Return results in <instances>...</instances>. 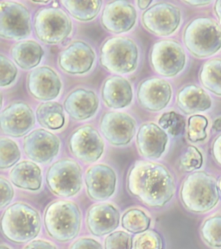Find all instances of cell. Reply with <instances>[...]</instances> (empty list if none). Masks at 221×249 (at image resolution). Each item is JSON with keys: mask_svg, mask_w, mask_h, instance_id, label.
Listing matches in <instances>:
<instances>
[{"mask_svg": "<svg viewBox=\"0 0 221 249\" xmlns=\"http://www.w3.org/2000/svg\"><path fill=\"white\" fill-rule=\"evenodd\" d=\"M62 142L57 135L44 128L32 130L24 137L23 152L36 163H50L60 152Z\"/></svg>", "mask_w": 221, "mask_h": 249, "instance_id": "18", "label": "cell"}, {"mask_svg": "<svg viewBox=\"0 0 221 249\" xmlns=\"http://www.w3.org/2000/svg\"><path fill=\"white\" fill-rule=\"evenodd\" d=\"M137 7L139 8L141 11H146L148 8L150 7L152 4H153V1H144V0H138L136 2Z\"/></svg>", "mask_w": 221, "mask_h": 249, "instance_id": "45", "label": "cell"}, {"mask_svg": "<svg viewBox=\"0 0 221 249\" xmlns=\"http://www.w3.org/2000/svg\"><path fill=\"white\" fill-rule=\"evenodd\" d=\"M86 194L93 201H106L115 194L118 176L112 166L96 163L90 166L85 174Z\"/></svg>", "mask_w": 221, "mask_h": 249, "instance_id": "20", "label": "cell"}, {"mask_svg": "<svg viewBox=\"0 0 221 249\" xmlns=\"http://www.w3.org/2000/svg\"><path fill=\"white\" fill-rule=\"evenodd\" d=\"M217 185L218 191H219V194H220V196H221V176L217 180Z\"/></svg>", "mask_w": 221, "mask_h": 249, "instance_id": "48", "label": "cell"}, {"mask_svg": "<svg viewBox=\"0 0 221 249\" xmlns=\"http://www.w3.org/2000/svg\"><path fill=\"white\" fill-rule=\"evenodd\" d=\"M212 155L215 162L221 166V134L216 137L212 144Z\"/></svg>", "mask_w": 221, "mask_h": 249, "instance_id": "43", "label": "cell"}, {"mask_svg": "<svg viewBox=\"0 0 221 249\" xmlns=\"http://www.w3.org/2000/svg\"><path fill=\"white\" fill-rule=\"evenodd\" d=\"M132 249H164V243L158 232L147 230L133 238Z\"/></svg>", "mask_w": 221, "mask_h": 249, "instance_id": "36", "label": "cell"}, {"mask_svg": "<svg viewBox=\"0 0 221 249\" xmlns=\"http://www.w3.org/2000/svg\"><path fill=\"white\" fill-rule=\"evenodd\" d=\"M61 4L73 18L82 23L91 22L97 18L101 11L103 2L94 1H73L62 0Z\"/></svg>", "mask_w": 221, "mask_h": 249, "instance_id": "29", "label": "cell"}, {"mask_svg": "<svg viewBox=\"0 0 221 249\" xmlns=\"http://www.w3.org/2000/svg\"><path fill=\"white\" fill-rule=\"evenodd\" d=\"M202 240L212 249H221V214L206 218L201 227Z\"/></svg>", "mask_w": 221, "mask_h": 249, "instance_id": "32", "label": "cell"}, {"mask_svg": "<svg viewBox=\"0 0 221 249\" xmlns=\"http://www.w3.org/2000/svg\"><path fill=\"white\" fill-rule=\"evenodd\" d=\"M152 70L163 78H173L183 72L187 63L183 45L174 39H162L155 42L149 54Z\"/></svg>", "mask_w": 221, "mask_h": 249, "instance_id": "9", "label": "cell"}, {"mask_svg": "<svg viewBox=\"0 0 221 249\" xmlns=\"http://www.w3.org/2000/svg\"><path fill=\"white\" fill-rule=\"evenodd\" d=\"M180 198L187 210L194 214H205L220 202L217 180L206 171H194L184 179Z\"/></svg>", "mask_w": 221, "mask_h": 249, "instance_id": "2", "label": "cell"}, {"mask_svg": "<svg viewBox=\"0 0 221 249\" xmlns=\"http://www.w3.org/2000/svg\"><path fill=\"white\" fill-rule=\"evenodd\" d=\"M137 17L136 7L131 2L125 0L110 1L102 10L101 24L111 34H126L136 26Z\"/></svg>", "mask_w": 221, "mask_h": 249, "instance_id": "16", "label": "cell"}, {"mask_svg": "<svg viewBox=\"0 0 221 249\" xmlns=\"http://www.w3.org/2000/svg\"><path fill=\"white\" fill-rule=\"evenodd\" d=\"M183 3L190 6L194 7H202V6H206L211 4V1H206V0H200V1H183Z\"/></svg>", "mask_w": 221, "mask_h": 249, "instance_id": "44", "label": "cell"}, {"mask_svg": "<svg viewBox=\"0 0 221 249\" xmlns=\"http://www.w3.org/2000/svg\"><path fill=\"white\" fill-rule=\"evenodd\" d=\"M133 239L124 231H115L107 235L105 240V249H132Z\"/></svg>", "mask_w": 221, "mask_h": 249, "instance_id": "39", "label": "cell"}, {"mask_svg": "<svg viewBox=\"0 0 221 249\" xmlns=\"http://www.w3.org/2000/svg\"><path fill=\"white\" fill-rule=\"evenodd\" d=\"M21 160L19 145L9 137L0 138V169L7 170L14 167Z\"/></svg>", "mask_w": 221, "mask_h": 249, "instance_id": "33", "label": "cell"}, {"mask_svg": "<svg viewBox=\"0 0 221 249\" xmlns=\"http://www.w3.org/2000/svg\"><path fill=\"white\" fill-rule=\"evenodd\" d=\"M101 98L105 107L113 110H121L132 105L134 89L132 82L121 75H111L102 83Z\"/></svg>", "mask_w": 221, "mask_h": 249, "instance_id": "23", "label": "cell"}, {"mask_svg": "<svg viewBox=\"0 0 221 249\" xmlns=\"http://www.w3.org/2000/svg\"><path fill=\"white\" fill-rule=\"evenodd\" d=\"M136 121L132 115L119 111H109L100 121L101 133L109 144L121 147L128 145L136 135Z\"/></svg>", "mask_w": 221, "mask_h": 249, "instance_id": "14", "label": "cell"}, {"mask_svg": "<svg viewBox=\"0 0 221 249\" xmlns=\"http://www.w3.org/2000/svg\"><path fill=\"white\" fill-rule=\"evenodd\" d=\"M173 93L170 82L164 78L152 76L140 82L136 89V99L144 110L158 113L170 104Z\"/></svg>", "mask_w": 221, "mask_h": 249, "instance_id": "17", "label": "cell"}, {"mask_svg": "<svg viewBox=\"0 0 221 249\" xmlns=\"http://www.w3.org/2000/svg\"><path fill=\"white\" fill-rule=\"evenodd\" d=\"M169 142L168 132L155 122H146L141 124L136 132L137 152L146 160L161 159L167 151Z\"/></svg>", "mask_w": 221, "mask_h": 249, "instance_id": "21", "label": "cell"}, {"mask_svg": "<svg viewBox=\"0 0 221 249\" xmlns=\"http://www.w3.org/2000/svg\"><path fill=\"white\" fill-rule=\"evenodd\" d=\"M203 165V156L198 148L189 145L186 148L180 160L179 167L185 172H194L198 171Z\"/></svg>", "mask_w": 221, "mask_h": 249, "instance_id": "35", "label": "cell"}, {"mask_svg": "<svg viewBox=\"0 0 221 249\" xmlns=\"http://www.w3.org/2000/svg\"><path fill=\"white\" fill-rule=\"evenodd\" d=\"M70 249H103L99 241L92 238H81L70 247Z\"/></svg>", "mask_w": 221, "mask_h": 249, "instance_id": "41", "label": "cell"}, {"mask_svg": "<svg viewBox=\"0 0 221 249\" xmlns=\"http://www.w3.org/2000/svg\"><path fill=\"white\" fill-rule=\"evenodd\" d=\"M208 121L206 117L195 114L189 117L187 121V139L192 143L201 142L206 139V128Z\"/></svg>", "mask_w": 221, "mask_h": 249, "instance_id": "34", "label": "cell"}, {"mask_svg": "<svg viewBox=\"0 0 221 249\" xmlns=\"http://www.w3.org/2000/svg\"><path fill=\"white\" fill-rule=\"evenodd\" d=\"M63 107L72 120L78 122L88 121L99 111L100 98L94 90L77 88L67 95Z\"/></svg>", "mask_w": 221, "mask_h": 249, "instance_id": "22", "label": "cell"}, {"mask_svg": "<svg viewBox=\"0 0 221 249\" xmlns=\"http://www.w3.org/2000/svg\"><path fill=\"white\" fill-rule=\"evenodd\" d=\"M214 12L221 24V0H218L214 4Z\"/></svg>", "mask_w": 221, "mask_h": 249, "instance_id": "46", "label": "cell"}, {"mask_svg": "<svg viewBox=\"0 0 221 249\" xmlns=\"http://www.w3.org/2000/svg\"><path fill=\"white\" fill-rule=\"evenodd\" d=\"M212 99L201 87L189 84L183 87L176 95V105L185 114H198L212 107Z\"/></svg>", "mask_w": 221, "mask_h": 249, "instance_id": "25", "label": "cell"}, {"mask_svg": "<svg viewBox=\"0 0 221 249\" xmlns=\"http://www.w3.org/2000/svg\"><path fill=\"white\" fill-rule=\"evenodd\" d=\"M96 62V52L90 43L74 40L58 54L57 65L70 75L82 76L90 73Z\"/></svg>", "mask_w": 221, "mask_h": 249, "instance_id": "13", "label": "cell"}, {"mask_svg": "<svg viewBox=\"0 0 221 249\" xmlns=\"http://www.w3.org/2000/svg\"><path fill=\"white\" fill-rule=\"evenodd\" d=\"M129 193L146 206L159 209L170 202L175 194L174 176L165 165L149 160L132 164L127 175Z\"/></svg>", "mask_w": 221, "mask_h": 249, "instance_id": "1", "label": "cell"}, {"mask_svg": "<svg viewBox=\"0 0 221 249\" xmlns=\"http://www.w3.org/2000/svg\"><path fill=\"white\" fill-rule=\"evenodd\" d=\"M18 75L17 67L4 54H0V86L2 89L12 85Z\"/></svg>", "mask_w": 221, "mask_h": 249, "instance_id": "38", "label": "cell"}, {"mask_svg": "<svg viewBox=\"0 0 221 249\" xmlns=\"http://www.w3.org/2000/svg\"><path fill=\"white\" fill-rule=\"evenodd\" d=\"M23 249H57V248L50 241L44 240H33L29 242Z\"/></svg>", "mask_w": 221, "mask_h": 249, "instance_id": "42", "label": "cell"}, {"mask_svg": "<svg viewBox=\"0 0 221 249\" xmlns=\"http://www.w3.org/2000/svg\"><path fill=\"white\" fill-rule=\"evenodd\" d=\"M36 118L33 109L24 101L9 103L0 113L1 132L6 137H25L35 126Z\"/></svg>", "mask_w": 221, "mask_h": 249, "instance_id": "15", "label": "cell"}, {"mask_svg": "<svg viewBox=\"0 0 221 249\" xmlns=\"http://www.w3.org/2000/svg\"><path fill=\"white\" fill-rule=\"evenodd\" d=\"M65 109L58 101L40 103L35 109V118L38 124L49 131H58L66 124Z\"/></svg>", "mask_w": 221, "mask_h": 249, "instance_id": "28", "label": "cell"}, {"mask_svg": "<svg viewBox=\"0 0 221 249\" xmlns=\"http://www.w3.org/2000/svg\"><path fill=\"white\" fill-rule=\"evenodd\" d=\"M12 184L24 191L35 192L43 185V171L37 163L31 160H23L17 163L9 173Z\"/></svg>", "mask_w": 221, "mask_h": 249, "instance_id": "26", "label": "cell"}, {"mask_svg": "<svg viewBox=\"0 0 221 249\" xmlns=\"http://www.w3.org/2000/svg\"><path fill=\"white\" fill-rule=\"evenodd\" d=\"M182 23V11L175 4L160 1L153 4L141 15V24L155 36L174 35Z\"/></svg>", "mask_w": 221, "mask_h": 249, "instance_id": "10", "label": "cell"}, {"mask_svg": "<svg viewBox=\"0 0 221 249\" xmlns=\"http://www.w3.org/2000/svg\"><path fill=\"white\" fill-rule=\"evenodd\" d=\"M214 129L215 131H221V117L215 120L214 123Z\"/></svg>", "mask_w": 221, "mask_h": 249, "instance_id": "47", "label": "cell"}, {"mask_svg": "<svg viewBox=\"0 0 221 249\" xmlns=\"http://www.w3.org/2000/svg\"><path fill=\"white\" fill-rule=\"evenodd\" d=\"M140 49L136 41L124 36H111L101 44L100 63L115 75L134 73L139 65Z\"/></svg>", "mask_w": 221, "mask_h": 249, "instance_id": "3", "label": "cell"}, {"mask_svg": "<svg viewBox=\"0 0 221 249\" xmlns=\"http://www.w3.org/2000/svg\"><path fill=\"white\" fill-rule=\"evenodd\" d=\"M52 3L51 1H46V2H33V4H40V5H45V4H49Z\"/></svg>", "mask_w": 221, "mask_h": 249, "instance_id": "49", "label": "cell"}, {"mask_svg": "<svg viewBox=\"0 0 221 249\" xmlns=\"http://www.w3.org/2000/svg\"><path fill=\"white\" fill-rule=\"evenodd\" d=\"M0 249H11L7 246L4 245V244H2L1 247H0Z\"/></svg>", "mask_w": 221, "mask_h": 249, "instance_id": "50", "label": "cell"}, {"mask_svg": "<svg viewBox=\"0 0 221 249\" xmlns=\"http://www.w3.org/2000/svg\"><path fill=\"white\" fill-rule=\"evenodd\" d=\"M82 211L75 202L56 200L47 207L44 226L51 238L67 242L76 238L82 227Z\"/></svg>", "mask_w": 221, "mask_h": 249, "instance_id": "5", "label": "cell"}, {"mask_svg": "<svg viewBox=\"0 0 221 249\" xmlns=\"http://www.w3.org/2000/svg\"><path fill=\"white\" fill-rule=\"evenodd\" d=\"M183 43L197 58H206L221 50V25L209 18H196L183 31Z\"/></svg>", "mask_w": 221, "mask_h": 249, "instance_id": "6", "label": "cell"}, {"mask_svg": "<svg viewBox=\"0 0 221 249\" xmlns=\"http://www.w3.org/2000/svg\"><path fill=\"white\" fill-rule=\"evenodd\" d=\"M46 183L50 191L59 197L75 196L83 184L82 166L69 158L58 160L48 169Z\"/></svg>", "mask_w": 221, "mask_h": 249, "instance_id": "8", "label": "cell"}, {"mask_svg": "<svg viewBox=\"0 0 221 249\" xmlns=\"http://www.w3.org/2000/svg\"><path fill=\"white\" fill-rule=\"evenodd\" d=\"M1 231L4 237L17 244L31 242L41 231L40 214L25 202H15L2 214Z\"/></svg>", "mask_w": 221, "mask_h": 249, "instance_id": "4", "label": "cell"}, {"mask_svg": "<svg viewBox=\"0 0 221 249\" xmlns=\"http://www.w3.org/2000/svg\"><path fill=\"white\" fill-rule=\"evenodd\" d=\"M158 124L172 136H178L185 129V121L182 115L170 111L163 113L158 119Z\"/></svg>", "mask_w": 221, "mask_h": 249, "instance_id": "37", "label": "cell"}, {"mask_svg": "<svg viewBox=\"0 0 221 249\" xmlns=\"http://www.w3.org/2000/svg\"><path fill=\"white\" fill-rule=\"evenodd\" d=\"M121 223L126 231L137 234L149 230L152 223V218L144 210L133 208L124 212Z\"/></svg>", "mask_w": 221, "mask_h": 249, "instance_id": "31", "label": "cell"}, {"mask_svg": "<svg viewBox=\"0 0 221 249\" xmlns=\"http://www.w3.org/2000/svg\"><path fill=\"white\" fill-rule=\"evenodd\" d=\"M26 87L32 97L42 101H53L61 95L63 83L60 74L50 66H39L31 70L27 76Z\"/></svg>", "mask_w": 221, "mask_h": 249, "instance_id": "19", "label": "cell"}, {"mask_svg": "<svg viewBox=\"0 0 221 249\" xmlns=\"http://www.w3.org/2000/svg\"><path fill=\"white\" fill-rule=\"evenodd\" d=\"M199 80L206 90L221 96V59H210L204 62L199 72Z\"/></svg>", "mask_w": 221, "mask_h": 249, "instance_id": "30", "label": "cell"}, {"mask_svg": "<svg viewBox=\"0 0 221 249\" xmlns=\"http://www.w3.org/2000/svg\"><path fill=\"white\" fill-rule=\"evenodd\" d=\"M35 37L46 45H57L69 38L73 22L65 11L59 7L42 8L35 12L33 20Z\"/></svg>", "mask_w": 221, "mask_h": 249, "instance_id": "7", "label": "cell"}, {"mask_svg": "<svg viewBox=\"0 0 221 249\" xmlns=\"http://www.w3.org/2000/svg\"><path fill=\"white\" fill-rule=\"evenodd\" d=\"M32 32L30 10L23 3L4 0L0 2V36L5 40L22 41Z\"/></svg>", "mask_w": 221, "mask_h": 249, "instance_id": "11", "label": "cell"}, {"mask_svg": "<svg viewBox=\"0 0 221 249\" xmlns=\"http://www.w3.org/2000/svg\"><path fill=\"white\" fill-rule=\"evenodd\" d=\"M10 54L17 66L23 70H33L40 65L45 51L40 43L33 39H25L14 43Z\"/></svg>", "mask_w": 221, "mask_h": 249, "instance_id": "27", "label": "cell"}, {"mask_svg": "<svg viewBox=\"0 0 221 249\" xmlns=\"http://www.w3.org/2000/svg\"><path fill=\"white\" fill-rule=\"evenodd\" d=\"M120 222V214L116 207L108 202H101L90 207L86 214L87 229L95 236L113 233Z\"/></svg>", "mask_w": 221, "mask_h": 249, "instance_id": "24", "label": "cell"}, {"mask_svg": "<svg viewBox=\"0 0 221 249\" xmlns=\"http://www.w3.org/2000/svg\"><path fill=\"white\" fill-rule=\"evenodd\" d=\"M0 191H1V209H4L5 207H7L12 202V199L14 198L15 191L11 182L3 177L0 178Z\"/></svg>", "mask_w": 221, "mask_h": 249, "instance_id": "40", "label": "cell"}, {"mask_svg": "<svg viewBox=\"0 0 221 249\" xmlns=\"http://www.w3.org/2000/svg\"><path fill=\"white\" fill-rule=\"evenodd\" d=\"M68 149L75 159L83 163H96L105 153V140L92 124H83L71 133Z\"/></svg>", "mask_w": 221, "mask_h": 249, "instance_id": "12", "label": "cell"}]
</instances>
